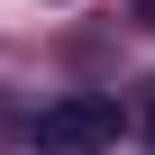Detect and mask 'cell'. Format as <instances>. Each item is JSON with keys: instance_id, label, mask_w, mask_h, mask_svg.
Masks as SVG:
<instances>
[{"instance_id": "1", "label": "cell", "mask_w": 155, "mask_h": 155, "mask_svg": "<svg viewBox=\"0 0 155 155\" xmlns=\"http://www.w3.org/2000/svg\"><path fill=\"white\" fill-rule=\"evenodd\" d=\"M37 155H101L110 137H119V101H101V91H64V101H46L37 110Z\"/></svg>"}, {"instance_id": "2", "label": "cell", "mask_w": 155, "mask_h": 155, "mask_svg": "<svg viewBox=\"0 0 155 155\" xmlns=\"http://www.w3.org/2000/svg\"><path fill=\"white\" fill-rule=\"evenodd\" d=\"M128 128H137V137H146V146H155V73H146V82H137V91H128Z\"/></svg>"}, {"instance_id": "3", "label": "cell", "mask_w": 155, "mask_h": 155, "mask_svg": "<svg viewBox=\"0 0 155 155\" xmlns=\"http://www.w3.org/2000/svg\"><path fill=\"white\" fill-rule=\"evenodd\" d=\"M146 28H155V0H146Z\"/></svg>"}]
</instances>
